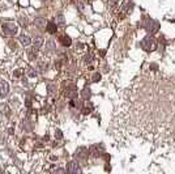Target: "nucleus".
<instances>
[{
  "mask_svg": "<svg viewBox=\"0 0 175 174\" xmlns=\"http://www.w3.org/2000/svg\"><path fill=\"white\" fill-rule=\"evenodd\" d=\"M1 32L4 33L5 35H15V34H17V32H18V26L15 22H4V24L1 25Z\"/></svg>",
  "mask_w": 175,
  "mask_h": 174,
  "instance_id": "1",
  "label": "nucleus"
},
{
  "mask_svg": "<svg viewBox=\"0 0 175 174\" xmlns=\"http://www.w3.org/2000/svg\"><path fill=\"white\" fill-rule=\"evenodd\" d=\"M143 47L145 50H153V49H156V42L153 41V38H149V37H146L145 39L143 41Z\"/></svg>",
  "mask_w": 175,
  "mask_h": 174,
  "instance_id": "2",
  "label": "nucleus"
},
{
  "mask_svg": "<svg viewBox=\"0 0 175 174\" xmlns=\"http://www.w3.org/2000/svg\"><path fill=\"white\" fill-rule=\"evenodd\" d=\"M9 91V85H8L7 81H1L0 83V97H5L8 94Z\"/></svg>",
  "mask_w": 175,
  "mask_h": 174,
  "instance_id": "3",
  "label": "nucleus"
},
{
  "mask_svg": "<svg viewBox=\"0 0 175 174\" xmlns=\"http://www.w3.org/2000/svg\"><path fill=\"white\" fill-rule=\"evenodd\" d=\"M68 172H71V173H81L83 170H81V168L78 166L77 162L72 161V162H69V165H68Z\"/></svg>",
  "mask_w": 175,
  "mask_h": 174,
  "instance_id": "4",
  "label": "nucleus"
},
{
  "mask_svg": "<svg viewBox=\"0 0 175 174\" xmlns=\"http://www.w3.org/2000/svg\"><path fill=\"white\" fill-rule=\"evenodd\" d=\"M75 157H76V158H86V157H88L86 148H84V147L78 148V149L76 151V153H75Z\"/></svg>",
  "mask_w": 175,
  "mask_h": 174,
  "instance_id": "5",
  "label": "nucleus"
},
{
  "mask_svg": "<svg viewBox=\"0 0 175 174\" xmlns=\"http://www.w3.org/2000/svg\"><path fill=\"white\" fill-rule=\"evenodd\" d=\"M34 24L37 28H39V29H43V28H46V21H44L43 17H37L34 20Z\"/></svg>",
  "mask_w": 175,
  "mask_h": 174,
  "instance_id": "6",
  "label": "nucleus"
},
{
  "mask_svg": "<svg viewBox=\"0 0 175 174\" xmlns=\"http://www.w3.org/2000/svg\"><path fill=\"white\" fill-rule=\"evenodd\" d=\"M46 30H47L49 33H51V34H54V33H56V30H58V25H55L52 21L47 22V25H46Z\"/></svg>",
  "mask_w": 175,
  "mask_h": 174,
  "instance_id": "7",
  "label": "nucleus"
},
{
  "mask_svg": "<svg viewBox=\"0 0 175 174\" xmlns=\"http://www.w3.org/2000/svg\"><path fill=\"white\" fill-rule=\"evenodd\" d=\"M38 50H39V49H37V47L33 46V49H30L29 51H28V57H29L30 60H35V59H37V54H38Z\"/></svg>",
  "mask_w": 175,
  "mask_h": 174,
  "instance_id": "8",
  "label": "nucleus"
},
{
  "mask_svg": "<svg viewBox=\"0 0 175 174\" xmlns=\"http://www.w3.org/2000/svg\"><path fill=\"white\" fill-rule=\"evenodd\" d=\"M42 45H43V38H42L41 35H35V37H34V47H37V49H41Z\"/></svg>",
  "mask_w": 175,
  "mask_h": 174,
  "instance_id": "9",
  "label": "nucleus"
},
{
  "mask_svg": "<svg viewBox=\"0 0 175 174\" xmlns=\"http://www.w3.org/2000/svg\"><path fill=\"white\" fill-rule=\"evenodd\" d=\"M67 97H68L69 100H76V98H77V91H76L75 88L69 89V91L67 92Z\"/></svg>",
  "mask_w": 175,
  "mask_h": 174,
  "instance_id": "10",
  "label": "nucleus"
},
{
  "mask_svg": "<svg viewBox=\"0 0 175 174\" xmlns=\"http://www.w3.org/2000/svg\"><path fill=\"white\" fill-rule=\"evenodd\" d=\"M20 41H21V43L24 45V46H29V45L32 43V39L28 37V35H25V34H22L21 37H20Z\"/></svg>",
  "mask_w": 175,
  "mask_h": 174,
  "instance_id": "11",
  "label": "nucleus"
},
{
  "mask_svg": "<svg viewBox=\"0 0 175 174\" xmlns=\"http://www.w3.org/2000/svg\"><path fill=\"white\" fill-rule=\"evenodd\" d=\"M60 42L63 46H71V43H72V39H71L69 37H66V35H63V37H60Z\"/></svg>",
  "mask_w": 175,
  "mask_h": 174,
  "instance_id": "12",
  "label": "nucleus"
},
{
  "mask_svg": "<svg viewBox=\"0 0 175 174\" xmlns=\"http://www.w3.org/2000/svg\"><path fill=\"white\" fill-rule=\"evenodd\" d=\"M90 96H92V93H90V89L89 88H85L83 91V98H84V100H89Z\"/></svg>",
  "mask_w": 175,
  "mask_h": 174,
  "instance_id": "13",
  "label": "nucleus"
},
{
  "mask_svg": "<svg viewBox=\"0 0 175 174\" xmlns=\"http://www.w3.org/2000/svg\"><path fill=\"white\" fill-rule=\"evenodd\" d=\"M128 4H131V3H129V0H126V1H124V4H123V11L124 12H128V11H131V7H128Z\"/></svg>",
  "mask_w": 175,
  "mask_h": 174,
  "instance_id": "14",
  "label": "nucleus"
},
{
  "mask_svg": "<svg viewBox=\"0 0 175 174\" xmlns=\"http://www.w3.org/2000/svg\"><path fill=\"white\" fill-rule=\"evenodd\" d=\"M9 47L12 50H17V43L15 41H9Z\"/></svg>",
  "mask_w": 175,
  "mask_h": 174,
  "instance_id": "15",
  "label": "nucleus"
},
{
  "mask_svg": "<svg viewBox=\"0 0 175 174\" xmlns=\"http://www.w3.org/2000/svg\"><path fill=\"white\" fill-rule=\"evenodd\" d=\"M39 68H41L42 71H44V69L47 68V62H41V63H39Z\"/></svg>",
  "mask_w": 175,
  "mask_h": 174,
  "instance_id": "16",
  "label": "nucleus"
},
{
  "mask_svg": "<svg viewBox=\"0 0 175 174\" xmlns=\"http://www.w3.org/2000/svg\"><path fill=\"white\" fill-rule=\"evenodd\" d=\"M101 80V75L99 74H94L93 75V81H94V83H97V81H99Z\"/></svg>",
  "mask_w": 175,
  "mask_h": 174,
  "instance_id": "17",
  "label": "nucleus"
},
{
  "mask_svg": "<svg viewBox=\"0 0 175 174\" xmlns=\"http://www.w3.org/2000/svg\"><path fill=\"white\" fill-rule=\"evenodd\" d=\"M55 137H58V139H61V137H63V134H61L60 130H56L55 131Z\"/></svg>",
  "mask_w": 175,
  "mask_h": 174,
  "instance_id": "18",
  "label": "nucleus"
},
{
  "mask_svg": "<svg viewBox=\"0 0 175 174\" xmlns=\"http://www.w3.org/2000/svg\"><path fill=\"white\" fill-rule=\"evenodd\" d=\"M58 22H59L60 25L64 24V17H63V15H59V16H58Z\"/></svg>",
  "mask_w": 175,
  "mask_h": 174,
  "instance_id": "19",
  "label": "nucleus"
},
{
  "mask_svg": "<svg viewBox=\"0 0 175 174\" xmlns=\"http://www.w3.org/2000/svg\"><path fill=\"white\" fill-rule=\"evenodd\" d=\"M21 74H22V72H21V69H17V71H15V74H13V76H15V77H20V76H21Z\"/></svg>",
  "mask_w": 175,
  "mask_h": 174,
  "instance_id": "20",
  "label": "nucleus"
},
{
  "mask_svg": "<svg viewBox=\"0 0 175 174\" xmlns=\"http://www.w3.org/2000/svg\"><path fill=\"white\" fill-rule=\"evenodd\" d=\"M92 62V55H86L85 57V63H90Z\"/></svg>",
  "mask_w": 175,
  "mask_h": 174,
  "instance_id": "21",
  "label": "nucleus"
},
{
  "mask_svg": "<svg viewBox=\"0 0 175 174\" xmlns=\"http://www.w3.org/2000/svg\"><path fill=\"white\" fill-rule=\"evenodd\" d=\"M20 22H21L22 25H25V24H26V18H24V17L21 16V17H20Z\"/></svg>",
  "mask_w": 175,
  "mask_h": 174,
  "instance_id": "22",
  "label": "nucleus"
},
{
  "mask_svg": "<svg viewBox=\"0 0 175 174\" xmlns=\"http://www.w3.org/2000/svg\"><path fill=\"white\" fill-rule=\"evenodd\" d=\"M49 92L50 93H52L54 92V85H49Z\"/></svg>",
  "mask_w": 175,
  "mask_h": 174,
  "instance_id": "23",
  "label": "nucleus"
},
{
  "mask_svg": "<svg viewBox=\"0 0 175 174\" xmlns=\"http://www.w3.org/2000/svg\"><path fill=\"white\" fill-rule=\"evenodd\" d=\"M55 172H58V173H64V169H56Z\"/></svg>",
  "mask_w": 175,
  "mask_h": 174,
  "instance_id": "24",
  "label": "nucleus"
},
{
  "mask_svg": "<svg viewBox=\"0 0 175 174\" xmlns=\"http://www.w3.org/2000/svg\"><path fill=\"white\" fill-rule=\"evenodd\" d=\"M109 1H110V3H111V4H115V3H116V1H118V0H109Z\"/></svg>",
  "mask_w": 175,
  "mask_h": 174,
  "instance_id": "25",
  "label": "nucleus"
}]
</instances>
